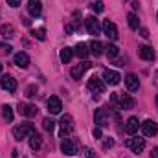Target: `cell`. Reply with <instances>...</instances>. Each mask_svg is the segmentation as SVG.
I'll return each instance as SVG.
<instances>
[{
  "instance_id": "1",
  "label": "cell",
  "mask_w": 158,
  "mask_h": 158,
  "mask_svg": "<svg viewBox=\"0 0 158 158\" xmlns=\"http://www.w3.org/2000/svg\"><path fill=\"white\" fill-rule=\"evenodd\" d=\"M112 103L116 105V109H123V110H129L134 107V99L127 94H112Z\"/></svg>"
},
{
  "instance_id": "2",
  "label": "cell",
  "mask_w": 158,
  "mask_h": 158,
  "mask_svg": "<svg viewBox=\"0 0 158 158\" xmlns=\"http://www.w3.org/2000/svg\"><path fill=\"white\" fill-rule=\"evenodd\" d=\"M35 132V127L31 125V123H20V125H17V127H13V136H15V140H24L28 134H33Z\"/></svg>"
},
{
  "instance_id": "3",
  "label": "cell",
  "mask_w": 158,
  "mask_h": 158,
  "mask_svg": "<svg viewBox=\"0 0 158 158\" xmlns=\"http://www.w3.org/2000/svg\"><path fill=\"white\" fill-rule=\"evenodd\" d=\"M94 121H96V125L98 127H109L110 125V114H109V110L107 109H98L96 112H94Z\"/></svg>"
},
{
  "instance_id": "4",
  "label": "cell",
  "mask_w": 158,
  "mask_h": 158,
  "mask_svg": "<svg viewBox=\"0 0 158 158\" xmlns=\"http://www.w3.org/2000/svg\"><path fill=\"white\" fill-rule=\"evenodd\" d=\"M61 151H63L64 155H68V156L76 155V153H77V140H76V138H63V142H61Z\"/></svg>"
},
{
  "instance_id": "5",
  "label": "cell",
  "mask_w": 158,
  "mask_h": 158,
  "mask_svg": "<svg viewBox=\"0 0 158 158\" xmlns=\"http://www.w3.org/2000/svg\"><path fill=\"white\" fill-rule=\"evenodd\" d=\"M85 26H86V31L88 35H99L101 33V26H99V20L96 17H86L85 19Z\"/></svg>"
},
{
  "instance_id": "6",
  "label": "cell",
  "mask_w": 158,
  "mask_h": 158,
  "mask_svg": "<svg viewBox=\"0 0 158 158\" xmlns=\"http://www.w3.org/2000/svg\"><path fill=\"white\" fill-rule=\"evenodd\" d=\"M59 125H61V136L64 138L66 134H70L72 131H74V118L72 116H68V114H64L63 118H61V121H59Z\"/></svg>"
},
{
  "instance_id": "7",
  "label": "cell",
  "mask_w": 158,
  "mask_h": 158,
  "mask_svg": "<svg viewBox=\"0 0 158 158\" xmlns=\"http://www.w3.org/2000/svg\"><path fill=\"white\" fill-rule=\"evenodd\" d=\"M127 147H129L132 153L140 155V153H143V149H145V140H143V138H129V140H127Z\"/></svg>"
},
{
  "instance_id": "8",
  "label": "cell",
  "mask_w": 158,
  "mask_h": 158,
  "mask_svg": "<svg viewBox=\"0 0 158 158\" xmlns=\"http://www.w3.org/2000/svg\"><path fill=\"white\" fill-rule=\"evenodd\" d=\"M140 129H142V132L145 134V136H156V132H158V125H156V121H153V119H145L142 125H140Z\"/></svg>"
},
{
  "instance_id": "9",
  "label": "cell",
  "mask_w": 158,
  "mask_h": 158,
  "mask_svg": "<svg viewBox=\"0 0 158 158\" xmlns=\"http://www.w3.org/2000/svg\"><path fill=\"white\" fill-rule=\"evenodd\" d=\"M88 90L94 92V94H103V92H105V83L99 77L92 76V77L88 79Z\"/></svg>"
},
{
  "instance_id": "10",
  "label": "cell",
  "mask_w": 158,
  "mask_h": 158,
  "mask_svg": "<svg viewBox=\"0 0 158 158\" xmlns=\"http://www.w3.org/2000/svg\"><path fill=\"white\" fill-rule=\"evenodd\" d=\"M103 31H105V35H107L110 40L118 39V28H116V24H114V22L105 20V22H103Z\"/></svg>"
},
{
  "instance_id": "11",
  "label": "cell",
  "mask_w": 158,
  "mask_h": 158,
  "mask_svg": "<svg viewBox=\"0 0 158 158\" xmlns=\"http://www.w3.org/2000/svg\"><path fill=\"white\" fill-rule=\"evenodd\" d=\"M0 86H2L4 90H7V92H15V90H17V81H15L13 76H2Z\"/></svg>"
},
{
  "instance_id": "12",
  "label": "cell",
  "mask_w": 158,
  "mask_h": 158,
  "mask_svg": "<svg viewBox=\"0 0 158 158\" xmlns=\"http://www.w3.org/2000/svg\"><path fill=\"white\" fill-rule=\"evenodd\" d=\"M61 109H63L61 99H59L57 96H52V98L48 99V110H50V114H59Z\"/></svg>"
},
{
  "instance_id": "13",
  "label": "cell",
  "mask_w": 158,
  "mask_h": 158,
  "mask_svg": "<svg viewBox=\"0 0 158 158\" xmlns=\"http://www.w3.org/2000/svg\"><path fill=\"white\" fill-rule=\"evenodd\" d=\"M19 112L26 118H33L37 114V107L35 105H30V103H20L19 105Z\"/></svg>"
},
{
  "instance_id": "14",
  "label": "cell",
  "mask_w": 158,
  "mask_h": 158,
  "mask_svg": "<svg viewBox=\"0 0 158 158\" xmlns=\"http://www.w3.org/2000/svg\"><path fill=\"white\" fill-rule=\"evenodd\" d=\"M125 86H127L129 92H136V90L140 88V79H138V76L129 74V76L125 77Z\"/></svg>"
},
{
  "instance_id": "15",
  "label": "cell",
  "mask_w": 158,
  "mask_h": 158,
  "mask_svg": "<svg viewBox=\"0 0 158 158\" xmlns=\"http://www.w3.org/2000/svg\"><path fill=\"white\" fill-rule=\"evenodd\" d=\"M103 79H105V83H109V85H118L121 76H119L118 72H114V70L105 68V70H103Z\"/></svg>"
},
{
  "instance_id": "16",
  "label": "cell",
  "mask_w": 158,
  "mask_h": 158,
  "mask_svg": "<svg viewBox=\"0 0 158 158\" xmlns=\"http://www.w3.org/2000/svg\"><path fill=\"white\" fill-rule=\"evenodd\" d=\"M13 61H15V64H17L19 68H28V66H30V57H28L24 52H19V53H15Z\"/></svg>"
},
{
  "instance_id": "17",
  "label": "cell",
  "mask_w": 158,
  "mask_h": 158,
  "mask_svg": "<svg viewBox=\"0 0 158 158\" xmlns=\"http://www.w3.org/2000/svg\"><path fill=\"white\" fill-rule=\"evenodd\" d=\"M140 121H138V118L136 116H132V118L127 119V125H125V131H127V134H136L138 132V129H140Z\"/></svg>"
},
{
  "instance_id": "18",
  "label": "cell",
  "mask_w": 158,
  "mask_h": 158,
  "mask_svg": "<svg viewBox=\"0 0 158 158\" xmlns=\"http://www.w3.org/2000/svg\"><path fill=\"white\" fill-rule=\"evenodd\" d=\"M88 68H90V63H81V64L74 66V68L70 70V76H72L74 79H79V77H83L85 70H88Z\"/></svg>"
},
{
  "instance_id": "19",
  "label": "cell",
  "mask_w": 158,
  "mask_h": 158,
  "mask_svg": "<svg viewBox=\"0 0 158 158\" xmlns=\"http://www.w3.org/2000/svg\"><path fill=\"white\" fill-rule=\"evenodd\" d=\"M28 11H30V15L39 17L40 11H42V4H40V0H28Z\"/></svg>"
},
{
  "instance_id": "20",
  "label": "cell",
  "mask_w": 158,
  "mask_h": 158,
  "mask_svg": "<svg viewBox=\"0 0 158 158\" xmlns=\"http://www.w3.org/2000/svg\"><path fill=\"white\" fill-rule=\"evenodd\" d=\"M140 57H142L143 61H153V59H155V50H153L151 46H142V48H140Z\"/></svg>"
},
{
  "instance_id": "21",
  "label": "cell",
  "mask_w": 158,
  "mask_h": 158,
  "mask_svg": "<svg viewBox=\"0 0 158 158\" xmlns=\"http://www.w3.org/2000/svg\"><path fill=\"white\" fill-rule=\"evenodd\" d=\"M76 53H77V57H81V59H86L90 55V50H88V46L85 42H79L77 46H76Z\"/></svg>"
},
{
  "instance_id": "22",
  "label": "cell",
  "mask_w": 158,
  "mask_h": 158,
  "mask_svg": "<svg viewBox=\"0 0 158 158\" xmlns=\"http://www.w3.org/2000/svg\"><path fill=\"white\" fill-rule=\"evenodd\" d=\"M90 53H94V57H99L103 53V44L99 40H92L90 42Z\"/></svg>"
},
{
  "instance_id": "23",
  "label": "cell",
  "mask_w": 158,
  "mask_h": 158,
  "mask_svg": "<svg viewBox=\"0 0 158 158\" xmlns=\"http://www.w3.org/2000/svg\"><path fill=\"white\" fill-rule=\"evenodd\" d=\"M0 33H2L4 39H11V37H15V30H13L11 24H4V26L0 28Z\"/></svg>"
},
{
  "instance_id": "24",
  "label": "cell",
  "mask_w": 158,
  "mask_h": 158,
  "mask_svg": "<svg viewBox=\"0 0 158 158\" xmlns=\"http://www.w3.org/2000/svg\"><path fill=\"white\" fill-rule=\"evenodd\" d=\"M72 57H74V50L72 48H63L61 50V61L63 63H70Z\"/></svg>"
},
{
  "instance_id": "25",
  "label": "cell",
  "mask_w": 158,
  "mask_h": 158,
  "mask_svg": "<svg viewBox=\"0 0 158 158\" xmlns=\"http://www.w3.org/2000/svg\"><path fill=\"white\" fill-rule=\"evenodd\" d=\"M127 20H129V28L131 30H138L140 28V20H138V17L134 13H129L127 15Z\"/></svg>"
},
{
  "instance_id": "26",
  "label": "cell",
  "mask_w": 158,
  "mask_h": 158,
  "mask_svg": "<svg viewBox=\"0 0 158 158\" xmlns=\"http://www.w3.org/2000/svg\"><path fill=\"white\" fill-rule=\"evenodd\" d=\"M2 116H4V119H6L7 123H11V121H13V109H11L9 105H4V107H2Z\"/></svg>"
},
{
  "instance_id": "27",
  "label": "cell",
  "mask_w": 158,
  "mask_h": 158,
  "mask_svg": "<svg viewBox=\"0 0 158 158\" xmlns=\"http://www.w3.org/2000/svg\"><path fill=\"white\" fill-rule=\"evenodd\" d=\"M30 147H31V149H39L40 147V136L37 132L30 134Z\"/></svg>"
},
{
  "instance_id": "28",
  "label": "cell",
  "mask_w": 158,
  "mask_h": 158,
  "mask_svg": "<svg viewBox=\"0 0 158 158\" xmlns=\"http://www.w3.org/2000/svg\"><path fill=\"white\" fill-rule=\"evenodd\" d=\"M105 52H107L109 57H116V55L119 53V50H118L116 44H107V46H105Z\"/></svg>"
},
{
  "instance_id": "29",
  "label": "cell",
  "mask_w": 158,
  "mask_h": 158,
  "mask_svg": "<svg viewBox=\"0 0 158 158\" xmlns=\"http://www.w3.org/2000/svg\"><path fill=\"white\" fill-rule=\"evenodd\" d=\"M42 127H44V131H53V127H55V121L53 119H50V118H44L42 119Z\"/></svg>"
},
{
  "instance_id": "30",
  "label": "cell",
  "mask_w": 158,
  "mask_h": 158,
  "mask_svg": "<svg viewBox=\"0 0 158 158\" xmlns=\"http://www.w3.org/2000/svg\"><path fill=\"white\" fill-rule=\"evenodd\" d=\"M90 7H92V11H96V13H103V9H105V4H103L101 0H98V2H96V4H92Z\"/></svg>"
},
{
  "instance_id": "31",
  "label": "cell",
  "mask_w": 158,
  "mask_h": 158,
  "mask_svg": "<svg viewBox=\"0 0 158 158\" xmlns=\"http://www.w3.org/2000/svg\"><path fill=\"white\" fill-rule=\"evenodd\" d=\"M33 37H37L39 40H44V39H46L44 30H42V28H40V30H33Z\"/></svg>"
},
{
  "instance_id": "32",
  "label": "cell",
  "mask_w": 158,
  "mask_h": 158,
  "mask_svg": "<svg viewBox=\"0 0 158 158\" xmlns=\"http://www.w3.org/2000/svg\"><path fill=\"white\" fill-rule=\"evenodd\" d=\"M35 94H37V86H33V85H31V86H28V88H26V96L33 98Z\"/></svg>"
},
{
  "instance_id": "33",
  "label": "cell",
  "mask_w": 158,
  "mask_h": 158,
  "mask_svg": "<svg viewBox=\"0 0 158 158\" xmlns=\"http://www.w3.org/2000/svg\"><path fill=\"white\" fill-rule=\"evenodd\" d=\"M11 50H13V48H11L9 44H6V42L2 44V52H4V53H11Z\"/></svg>"
},
{
  "instance_id": "34",
  "label": "cell",
  "mask_w": 158,
  "mask_h": 158,
  "mask_svg": "<svg viewBox=\"0 0 158 158\" xmlns=\"http://www.w3.org/2000/svg\"><path fill=\"white\" fill-rule=\"evenodd\" d=\"M7 4H9L11 7H19V6H20V0H7Z\"/></svg>"
},
{
  "instance_id": "35",
  "label": "cell",
  "mask_w": 158,
  "mask_h": 158,
  "mask_svg": "<svg viewBox=\"0 0 158 158\" xmlns=\"http://www.w3.org/2000/svg\"><path fill=\"white\" fill-rule=\"evenodd\" d=\"M94 136L96 138H101V127H94Z\"/></svg>"
},
{
  "instance_id": "36",
  "label": "cell",
  "mask_w": 158,
  "mask_h": 158,
  "mask_svg": "<svg viewBox=\"0 0 158 158\" xmlns=\"http://www.w3.org/2000/svg\"><path fill=\"white\" fill-rule=\"evenodd\" d=\"M114 145V140H105V143H103V147L107 149V147H112Z\"/></svg>"
},
{
  "instance_id": "37",
  "label": "cell",
  "mask_w": 158,
  "mask_h": 158,
  "mask_svg": "<svg viewBox=\"0 0 158 158\" xmlns=\"http://www.w3.org/2000/svg\"><path fill=\"white\" fill-rule=\"evenodd\" d=\"M86 158H98V156H96V153L92 149H86Z\"/></svg>"
},
{
  "instance_id": "38",
  "label": "cell",
  "mask_w": 158,
  "mask_h": 158,
  "mask_svg": "<svg viewBox=\"0 0 158 158\" xmlns=\"http://www.w3.org/2000/svg\"><path fill=\"white\" fill-rule=\"evenodd\" d=\"M64 31H66V33H72V31H74V26H72V24H66Z\"/></svg>"
},
{
  "instance_id": "39",
  "label": "cell",
  "mask_w": 158,
  "mask_h": 158,
  "mask_svg": "<svg viewBox=\"0 0 158 158\" xmlns=\"http://www.w3.org/2000/svg\"><path fill=\"white\" fill-rule=\"evenodd\" d=\"M138 6H140V4H138V0H132V7H134V9H138Z\"/></svg>"
},
{
  "instance_id": "40",
  "label": "cell",
  "mask_w": 158,
  "mask_h": 158,
  "mask_svg": "<svg viewBox=\"0 0 158 158\" xmlns=\"http://www.w3.org/2000/svg\"><path fill=\"white\" fill-rule=\"evenodd\" d=\"M142 37H149V31L147 30H142Z\"/></svg>"
},
{
  "instance_id": "41",
  "label": "cell",
  "mask_w": 158,
  "mask_h": 158,
  "mask_svg": "<svg viewBox=\"0 0 158 158\" xmlns=\"http://www.w3.org/2000/svg\"><path fill=\"white\" fill-rule=\"evenodd\" d=\"M153 155H155V158H158V147L155 149V151H153Z\"/></svg>"
},
{
  "instance_id": "42",
  "label": "cell",
  "mask_w": 158,
  "mask_h": 158,
  "mask_svg": "<svg viewBox=\"0 0 158 158\" xmlns=\"http://www.w3.org/2000/svg\"><path fill=\"white\" fill-rule=\"evenodd\" d=\"M156 107H158V96H156Z\"/></svg>"
},
{
  "instance_id": "43",
  "label": "cell",
  "mask_w": 158,
  "mask_h": 158,
  "mask_svg": "<svg viewBox=\"0 0 158 158\" xmlns=\"http://www.w3.org/2000/svg\"><path fill=\"white\" fill-rule=\"evenodd\" d=\"M0 72H2V64H0Z\"/></svg>"
},
{
  "instance_id": "44",
  "label": "cell",
  "mask_w": 158,
  "mask_h": 158,
  "mask_svg": "<svg viewBox=\"0 0 158 158\" xmlns=\"http://www.w3.org/2000/svg\"><path fill=\"white\" fill-rule=\"evenodd\" d=\"M24 158H26V156H24Z\"/></svg>"
}]
</instances>
